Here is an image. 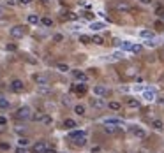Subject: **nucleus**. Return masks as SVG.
I'll use <instances>...</instances> for the list:
<instances>
[{"mask_svg":"<svg viewBox=\"0 0 164 153\" xmlns=\"http://www.w3.org/2000/svg\"><path fill=\"white\" fill-rule=\"evenodd\" d=\"M92 42H93V44H97V46H102V44H104V37H101V35H93Z\"/></svg>","mask_w":164,"mask_h":153,"instance_id":"nucleus-23","label":"nucleus"},{"mask_svg":"<svg viewBox=\"0 0 164 153\" xmlns=\"http://www.w3.org/2000/svg\"><path fill=\"white\" fill-rule=\"evenodd\" d=\"M0 150L7 151V150H11V144H9V143H0Z\"/></svg>","mask_w":164,"mask_h":153,"instance_id":"nucleus-33","label":"nucleus"},{"mask_svg":"<svg viewBox=\"0 0 164 153\" xmlns=\"http://www.w3.org/2000/svg\"><path fill=\"white\" fill-rule=\"evenodd\" d=\"M141 4H145V6H148V4H152V0H139Z\"/></svg>","mask_w":164,"mask_h":153,"instance_id":"nucleus-43","label":"nucleus"},{"mask_svg":"<svg viewBox=\"0 0 164 153\" xmlns=\"http://www.w3.org/2000/svg\"><path fill=\"white\" fill-rule=\"evenodd\" d=\"M6 49H7V51H14L16 46H14V44H7V46H6Z\"/></svg>","mask_w":164,"mask_h":153,"instance_id":"nucleus-36","label":"nucleus"},{"mask_svg":"<svg viewBox=\"0 0 164 153\" xmlns=\"http://www.w3.org/2000/svg\"><path fill=\"white\" fill-rule=\"evenodd\" d=\"M11 35L14 39H21L23 35H25V27H13L11 28Z\"/></svg>","mask_w":164,"mask_h":153,"instance_id":"nucleus-7","label":"nucleus"},{"mask_svg":"<svg viewBox=\"0 0 164 153\" xmlns=\"http://www.w3.org/2000/svg\"><path fill=\"white\" fill-rule=\"evenodd\" d=\"M131 132L134 134V136H136V137H138V139H143V137L147 136V134H145V130H143V129H131Z\"/></svg>","mask_w":164,"mask_h":153,"instance_id":"nucleus-17","label":"nucleus"},{"mask_svg":"<svg viewBox=\"0 0 164 153\" xmlns=\"http://www.w3.org/2000/svg\"><path fill=\"white\" fill-rule=\"evenodd\" d=\"M116 46H118V49H122V51H131V48H132V42L122 41V42H118Z\"/></svg>","mask_w":164,"mask_h":153,"instance_id":"nucleus-11","label":"nucleus"},{"mask_svg":"<svg viewBox=\"0 0 164 153\" xmlns=\"http://www.w3.org/2000/svg\"><path fill=\"white\" fill-rule=\"evenodd\" d=\"M9 100L7 99H4V97H0V109H9Z\"/></svg>","mask_w":164,"mask_h":153,"instance_id":"nucleus-26","label":"nucleus"},{"mask_svg":"<svg viewBox=\"0 0 164 153\" xmlns=\"http://www.w3.org/2000/svg\"><path fill=\"white\" fill-rule=\"evenodd\" d=\"M34 81H36L37 86H48L50 84V79H48V76L46 74H34V77H32Z\"/></svg>","mask_w":164,"mask_h":153,"instance_id":"nucleus-3","label":"nucleus"},{"mask_svg":"<svg viewBox=\"0 0 164 153\" xmlns=\"http://www.w3.org/2000/svg\"><path fill=\"white\" fill-rule=\"evenodd\" d=\"M44 2H50V0H44Z\"/></svg>","mask_w":164,"mask_h":153,"instance_id":"nucleus-47","label":"nucleus"},{"mask_svg":"<svg viewBox=\"0 0 164 153\" xmlns=\"http://www.w3.org/2000/svg\"><path fill=\"white\" fill-rule=\"evenodd\" d=\"M67 18H69V20H76L78 16H76V14H74V13H69V14H67Z\"/></svg>","mask_w":164,"mask_h":153,"instance_id":"nucleus-38","label":"nucleus"},{"mask_svg":"<svg viewBox=\"0 0 164 153\" xmlns=\"http://www.w3.org/2000/svg\"><path fill=\"white\" fill-rule=\"evenodd\" d=\"M108 93L106 86H102V84H97V86H93V95L95 97H104Z\"/></svg>","mask_w":164,"mask_h":153,"instance_id":"nucleus-8","label":"nucleus"},{"mask_svg":"<svg viewBox=\"0 0 164 153\" xmlns=\"http://www.w3.org/2000/svg\"><path fill=\"white\" fill-rule=\"evenodd\" d=\"M39 20H41V18H39L37 14H29V18H27V21H29L30 25H37V23H39Z\"/></svg>","mask_w":164,"mask_h":153,"instance_id":"nucleus-20","label":"nucleus"},{"mask_svg":"<svg viewBox=\"0 0 164 153\" xmlns=\"http://www.w3.org/2000/svg\"><path fill=\"white\" fill-rule=\"evenodd\" d=\"M16 153H27V150H25V148H21V146H20V148H16Z\"/></svg>","mask_w":164,"mask_h":153,"instance_id":"nucleus-39","label":"nucleus"},{"mask_svg":"<svg viewBox=\"0 0 164 153\" xmlns=\"http://www.w3.org/2000/svg\"><path fill=\"white\" fill-rule=\"evenodd\" d=\"M104 123H108V125H122L124 121H122L120 118H106L104 120Z\"/></svg>","mask_w":164,"mask_h":153,"instance_id":"nucleus-18","label":"nucleus"},{"mask_svg":"<svg viewBox=\"0 0 164 153\" xmlns=\"http://www.w3.org/2000/svg\"><path fill=\"white\" fill-rule=\"evenodd\" d=\"M72 90L76 91V93H79V95H83V93H86V86L83 83H81V84H74V86H72Z\"/></svg>","mask_w":164,"mask_h":153,"instance_id":"nucleus-14","label":"nucleus"},{"mask_svg":"<svg viewBox=\"0 0 164 153\" xmlns=\"http://www.w3.org/2000/svg\"><path fill=\"white\" fill-rule=\"evenodd\" d=\"M143 97L147 99V100H155V90H154V88L143 90Z\"/></svg>","mask_w":164,"mask_h":153,"instance_id":"nucleus-10","label":"nucleus"},{"mask_svg":"<svg viewBox=\"0 0 164 153\" xmlns=\"http://www.w3.org/2000/svg\"><path fill=\"white\" fill-rule=\"evenodd\" d=\"M157 14L161 16V20H164V9H159V11H157Z\"/></svg>","mask_w":164,"mask_h":153,"instance_id":"nucleus-40","label":"nucleus"},{"mask_svg":"<svg viewBox=\"0 0 164 153\" xmlns=\"http://www.w3.org/2000/svg\"><path fill=\"white\" fill-rule=\"evenodd\" d=\"M32 0H20V4H23V6H29Z\"/></svg>","mask_w":164,"mask_h":153,"instance_id":"nucleus-41","label":"nucleus"},{"mask_svg":"<svg viewBox=\"0 0 164 153\" xmlns=\"http://www.w3.org/2000/svg\"><path fill=\"white\" fill-rule=\"evenodd\" d=\"M79 42H83V44H90V42H92V37H88V35H79Z\"/></svg>","mask_w":164,"mask_h":153,"instance_id":"nucleus-27","label":"nucleus"},{"mask_svg":"<svg viewBox=\"0 0 164 153\" xmlns=\"http://www.w3.org/2000/svg\"><path fill=\"white\" fill-rule=\"evenodd\" d=\"M23 88H25V84H23L21 79H13V81H11V91L20 93V91H23Z\"/></svg>","mask_w":164,"mask_h":153,"instance_id":"nucleus-5","label":"nucleus"},{"mask_svg":"<svg viewBox=\"0 0 164 153\" xmlns=\"http://www.w3.org/2000/svg\"><path fill=\"white\" fill-rule=\"evenodd\" d=\"M62 39H64V37H62V35H60V34H57V35H55V37H53V41H57V42H60V41H62Z\"/></svg>","mask_w":164,"mask_h":153,"instance_id":"nucleus-37","label":"nucleus"},{"mask_svg":"<svg viewBox=\"0 0 164 153\" xmlns=\"http://www.w3.org/2000/svg\"><path fill=\"white\" fill-rule=\"evenodd\" d=\"M152 127H154L155 130H162V129H164V121H162V120H154V121H152Z\"/></svg>","mask_w":164,"mask_h":153,"instance_id":"nucleus-19","label":"nucleus"},{"mask_svg":"<svg viewBox=\"0 0 164 153\" xmlns=\"http://www.w3.org/2000/svg\"><path fill=\"white\" fill-rule=\"evenodd\" d=\"M131 51H132V53H139V51H141V46H139V44H132Z\"/></svg>","mask_w":164,"mask_h":153,"instance_id":"nucleus-34","label":"nucleus"},{"mask_svg":"<svg viewBox=\"0 0 164 153\" xmlns=\"http://www.w3.org/2000/svg\"><path fill=\"white\" fill-rule=\"evenodd\" d=\"M108 107H109V109H113V111H118V109H120L122 106L118 104V102H109V104H106Z\"/></svg>","mask_w":164,"mask_h":153,"instance_id":"nucleus-29","label":"nucleus"},{"mask_svg":"<svg viewBox=\"0 0 164 153\" xmlns=\"http://www.w3.org/2000/svg\"><path fill=\"white\" fill-rule=\"evenodd\" d=\"M69 137L74 139V144H76V146H85L86 144V134L83 132V130H74V129H72V132L69 134Z\"/></svg>","mask_w":164,"mask_h":153,"instance_id":"nucleus-1","label":"nucleus"},{"mask_svg":"<svg viewBox=\"0 0 164 153\" xmlns=\"http://www.w3.org/2000/svg\"><path fill=\"white\" fill-rule=\"evenodd\" d=\"M99 151H101L99 146H93V148H92V153H99Z\"/></svg>","mask_w":164,"mask_h":153,"instance_id":"nucleus-42","label":"nucleus"},{"mask_svg":"<svg viewBox=\"0 0 164 153\" xmlns=\"http://www.w3.org/2000/svg\"><path fill=\"white\" fill-rule=\"evenodd\" d=\"M18 144H20L21 148L29 146V144H30V139H29V137H20V139H18Z\"/></svg>","mask_w":164,"mask_h":153,"instance_id":"nucleus-25","label":"nucleus"},{"mask_svg":"<svg viewBox=\"0 0 164 153\" xmlns=\"http://www.w3.org/2000/svg\"><path fill=\"white\" fill-rule=\"evenodd\" d=\"M85 106L83 104H78V106H74V113H76V114H78V116H85Z\"/></svg>","mask_w":164,"mask_h":153,"instance_id":"nucleus-16","label":"nucleus"},{"mask_svg":"<svg viewBox=\"0 0 164 153\" xmlns=\"http://www.w3.org/2000/svg\"><path fill=\"white\" fill-rule=\"evenodd\" d=\"M30 116H32V109L29 106H23V107H20L16 111V118L18 120H30Z\"/></svg>","mask_w":164,"mask_h":153,"instance_id":"nucleus-2","label":"nucleus"},{"mask_svg":"<svg viewBox=\"0 0 164 153\" xmlns=\"http://www.w3.org/2000/svg\"><path fill=\"white\" fill-rule=\"evenodd\" d=\"M90 28H92L93 32H101V30H104V28H106V25H104V23H101V21H95V23L90 25Z\"/></svg>","mask_w":164,"mask_h":153,"instance_id":"nucleus-12","label":"nucleus"},{"mask_svg":"<svg viewBox=\"0 0 164 153\" xmlns=\"http://www.w3.org/2000/svg\"><path fill=\"white\" fill-rule=\"evenodd\" d=\"M120 58H124V51H116V53H113V55H111V60H120Z\"/></svg>","mask_w":164,"mask_h":153,"instance_id":"nucleus-31","label":"nucleus"},{"mask_svg":"<svg viewBox=\"0 0 164 153\" xmlns=\"http://www.w3.org/2000/svg\"><path fill=\"white\" fill-rule=\"evenodd\" d=\"M41 121H43L44 125H50L51 121H53V120H51V116H48V114H44L43 116V120H41Z\"/></svg>","mask_w":164,"mask_h":153,"instance_id":"nucleus-32","label":"nucleus"},{"mask_svg":"<svg viewBox=\"0 0 164 153\" xmlns=\"http://www.w3.org/2000/svg\"><path fill=\"white\" fill-rule=\"evenodd\" d=\"M43 113H36V114H32V116H30V118L34 120V121H41V120H43Z\"/></svg>","mask_w":164,"mask_h":153,"instance_id":"nucleus-30","label":"nucleus"},{"mask_svg":"<svg viewBox=\"0 0 164 153\" xmlns=\"http://www.w3.org/2000/svg\"><path fill=\"white\" fill-rule=\"evenodd\" d=\"M104 132L106 134H115L116 132V125H108V123H104Z\"/></svg>","mask_w":164,"mask_h":153,"instance_id":"nucleus-24","label":"nucleus"},{"mask_svg":"<svg viewBox=\"0 0 164 153\" xmlns=\"http://www.w3.org/2000/svg\"><path fill=\"white\" fill-rule=\"evenodd\" d=\"M39 23H41L43 27H46V28L53 27V20H51V18H43V20H39Z\"/></svg>","mask_w":164,"mask_h":153,"instance_id":"nucleus-21","label":"nucleus"},{"mask_svg":"<svg viewBox=\"0 0 164 153\" xmlns=\"http://www.w3.org/2000/svg\"><path fill=\"white\" fill-rule=\"evenodd\" d=\"M57 69L60 70V72H67V70H69V65H67V63H57Z\"/></svg>","mask_w":164,"mask_h":153,"instance_id":"nucleus-28","label":"nucleus"},{"mask_svg":"<svg viewBox=\"0 0 164 153\" xmlns=\"http://www.w3.org/2000/svg\"><path fill=\"white\" fill-rule=\"evenodd\" d=\"M7 125V118L6 116H0V127H6Z\"/></svg>","mask_w":164,"mask_h":153,"instance_id":"nucleus-35","label":"nucleus"},{"mask_svg":"<svg viewBox=\"0 0 164 153\" xmlns=\"http://www.w3.org/2000/svg\"><path fill=\"white\" fill-rule=\"evenodd\" d=\"M127 106L132 107V109H138V107H139V100H136V99H127Z\"/></svg>","mask_w":164,"mask_h":153,"instance_id":"nucleus-22","label":"nucleus"},{"mask_svg":"<svg viewBox=\"0 0 164 153\" xmlns=\"http://www.w3.org/2000/svg\"><path fill=\"white\" fill-rule=\"evenodd\" d=\"M159 104H161V106H164V99H161V100H159Z\"/></svg>","mask_w":164,"mask_h":153,"instance_id":"nucleus-45","label":"nucleus"},{"mask_svg":"<svg viewBox=\"0 0 164 153\" xmlns=\"http://www.w3.org/2000/svg\"><path fill=\"white\" fill-rule=\"evenodd\" d=\"M90 106H92L93 109H104V107H106V100L102 97H93L92 100H90Z\"/></svg>","mask_w":164,"mask_h":153,"instance_id":"nucleus-4","label":"nucleus"},{"mask_svg":"<svg viewBox=\"0 0 164 153\" xmlns=\"http://www.w3.org/2000/svg\"><path fill=\"white\" fill-rule=\"evenodd\" d=\"M139 35H141L143 39H154V37H155V34H154V32H152V30H141V32H139Z\"/></svg>","mask_w":164,"mask_h":153,"instance_id":"nucleus-15","label":"nucleus"},{"mask_svg":"<svg viewBox=\"0 0 164 153\" xmlns=\"http://www.w3.org/2000/svg\"><path fill=\"white\" fill-rule=\"evenodd\" d=\"M16 2H18V0H9L7 4H9V6H16Z\"/></svg>","mask_w":164,"mask_h":153,"instance_id":"nucleus-44","label":"nucleus"},{"mask_svg":"<svg viewBox=\"0 0 164 153\" xmlns=\"http://www.w3.org/2000/svg\"><path fill=\"white\" fill-rule=\"evenodd\" d=\"M72 76H74V79H78L79 83H85L86 79H88V76H86L83 70H72Z\"/></svg>","mask_w":164,"mask_h":153,"instance_id":"nucleus-9","label":"nucleus"},{"mask_svg":"<svg viewBox=\"0 0 164 153\" xmlns=\"http://www.w3.org/2000/svg\"><path fill=\"white\" fill-rule=\"evenodd\" d=\"M46 150H48V146H46L44 141H37L36 144L32 146V151L34 153H46Z\"/></svg>","mask_w":164,"mask_h":153,"instance_id":"nucleus-6","label":"nucleus"},{"mask_svg":"<svg viewBox=\"0 0 164 153\" xmlns=\"http://www.w3.org/2000/svg\"><path fill=\"white\" fill-rule=\"evenodd\" d=\"M46 153H55V150H46Z\"/></svg>","mask_w":164,"mask_h":153,"instance_id":"nucleus-46","label":"nucleus"},{"mask_svg":"<svg viewBox=\"0 0 164 153\" xmlns=\"http://www.w3.org/2000/svg\"><path fill=\"white\" fill-rule=\"evenodd\" d=\"M64 127L67 129V130H72V129H76V121L74 120H71V118H67V120H64Z\"/></svg>","mask_w":164,"mask_h":153,"instance_id":"nucleus-13","label":"nucleus"}]
</instances>
